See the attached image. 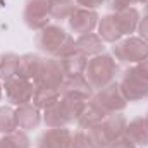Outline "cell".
I'll return each instance as SVG.
<instances>
[{"label":"cell","instance_id":"obj_23","mask_svg":"<svg viewBox=\"0 0 148 148\" xmlns=\"http://www.w3.org/2000/svg\"><path fill=\"white\" fill-rule=\"evenodd\" d=\"M77 9L76 0H50V17L64 21L69 19L71 14Z\"/></svg>","mask_w":148,"mask_h":148},{"label":"cell","instance_id":"obj_29","mask_svg":"<svg viewBox=\"0 0 148 148\" xmlns=\"http://www.w3.org/2000/svg\"><path fill=\"white\" fill-rule=\"evenodd\" d=\"M134 3H136V0H107L109 9L114 10V12L124 10V9H127V7H131V5H134Z\"/></svg>","mask_w":148,"mask_h":148},{"label":"cell","instance_id":"obj_4","mask_svg":"<svg viewBox=\"0 0 148 148\" xmlns=\"http://www.w3.org/2000/svg\"><path fill=\"white\" fill-rule=\"evenodd\" d=\"M112 53L119 62L138 64L148 59V43L140 36H127L114 43Z\"/></svg>","mask_w":148,"mask_h":148},{"label":"cell","instance_id":"obj_11","mask_svg":"<svg viewBox=\"0 0 148 148\" xmlns=\"http://www.w3.org/2000/svg\"><path fill=\"white\" fill-rule=\"evenodd\" d=\"M69 21V28L74 35H86V33H93V29L98 26V21H100V16L97 10H91V9H83V7H77L71 14V17L67 19Z\"/></svg>","mask_w":148,"mask_h":148},{"label":"cell","instance_id":"obj_10","mask_svg":"<svg viewBox=\"0 0 148 148\" xmlns=\"http://www.w3.org/2000/svg\"><path fill=\"white\" fill-rule=\"evenodd\" d=\"M60 90V97L64 98H73V100H81V102H90L93 98V86L88 83L84 76H76V77H66Z\"/></svg>","mask_w":148,"mask_h":148},{"label":"cell","instance_id":"obj_1","mask_svg":"<svg viewBox=\"0 0 148 148\" xmlns=\"http://www.w3.org/2000/svg\"><path fill=\"white\" fill-rule=\"evenodd\" d=\"M36 47L47 55L55 57V59L77 52L76 40L66 29H62L60 26H53V24H48L43 29H40V33L36 35Z\"/></svg>","mask_w":148,"mask_h":148},{"label":"cell","instance_id":"obj_7","mask_svg":"<svg viewBox=\"0 0 148 148\" xmlns=\"http://www.w3.org/2000/svg\"><path fill=\"white\" fill-rule=\"evenodd\" d=\"M23 19H24V24L33 31H40L45 26H48L50 0H26Z\"/></svg>","mask_w":148,"mask_h":148},{"label":"cell","instance_id":"obj_6","mask_svg":"<svg viewBox=\"0 0 148 148\" xmlns=\"http://www.w3.org/2000/svg\"><path fill=\"white\" fill-rule=\"evenodd\" d=\"M91 102L97 103L102 110L107 112V114L122 112L126 109V105H127V100H126V97L122 95L121 86H119L117 81H112L107 86L100 88V90L93 95Z\"/></svg>","mask_w":148,"mask_h":148},{"label":"cell","instance_id":"obj_3","mask_svg":"<svg viewBox=\"0 0 148 148\" xmlns=\"http://www.w3.org/2000/svg\"><path fill=\"white\" fill-rule=\"evenodd\" d=\"M115 74H117V62L114 60V57L109 53H100L88 60L84 77L93 88L100 90L114 81Z\"/></svg>","mask_w":148,"mask_h":148},{"label":"cell","instance_id":"obj_30","mask_svg":"<svg viewBox=\"0 0 148 148\" xmlns=\"http://www.w3.org/2000/svg\"><path fill=\"white\" fill-rule=\"evenodd\" d=\"M109 148H136V145H134L133 141H129L126 136H122V138L112 141L110 145H109Z\"/></svg>","mask_w":148,"mask_h":148},{"label":"cell","instance_id":"obj_24","mask_svg":"<svg viewBox=\"0 0 148 148\" xmlns=\"http://www.w3.org/2000/svg\"><path fill=\"white\" fill-rule=\"evenodd\" d=\"M17 64H19V55H16L12 52L0 55V79L7 81V79L16 77Z\"/></svg>","mask_w":148,"mask_h":148},{"label":"cell","instance_id":"obj_28","mask_svg":"<svg viewBox=\"0 0 148 148\" xmlns=\"http://www.w3.org/2000/svg\"><path fill=\"white\" fill-rule=\"evenodd\" d=\"M69 148H91L88 143V138H86V133L83 129L76 131L73 134V140H71V147Z\"/></svg>","mask_w":148,"mask_h":148},{"label":"cell","instance_id":"obj_2","mask_svg":"<svg viewBox=\"0 0 148 148\" xmlns=\"http://www.w3.org/2000/svg\"><path fill=\"white\" fill-rule=\"evenodd\" d=\"M86 102L60 97L53 105L43 110V121L48 127H66L69 122L77 121Z\"/></svg>","mask_w":148,"mask_h":148},{"label":"cell","instance_id":"obj_17","mask_svg":"<svg viewBox=\"0 0 148 148\" xmlns=\"http://www.w3.org/2000/svg\"><path fill=\"white\" fill-rule=\"evenodd\" d=\"M124 136L136 147H148V124L145 117H136L126 126Z\"/></svg>","mask_w":148,"mask_h":148},{"label":"cell","instance_id":"obj_32","mask_svg":"<svg viewBox=\"0 0 148 148\" xmlns=\"http://www.w3.org/2000/svg\"><path fill=\"white\" fill-rule=\"evenodd\" d=\"M103 2H105V0H76V3H77L79 7H83V9H91V10H95L97 7H100Z\"/></svg>","mask_w":148,"mask_h":148},{"label":"cell","instance_id":"obj_33","mask_svg":"<svg viewBox=\"0 0 148 148\" xmlns=\"http://www.w3.org/2000/svg\"><path fill=\"white\" fill-rule=\"evenodd\" d=\"M136 67H138V69H140V71L148 77V59L141 60V62H138V64H136Z\"/></svg>","mask_w":148,"mask_h":148},{"label":"cell","instance_id":"obj_35","mask_svg":"<svg viewBox=\"0 0 148 148\" xmlns=\"http://www.w3.org/2000/svg\"><path fill=\"white\" fill-rule=\"evenodd\" d=\"M2 93H3V86L0 84V98H2Z\"/></svg>","mask_w":148,"mask_h":148},{"label":"cell","instance_id":"obj_31","mask_svg":"<svg viewBox=\"0 0 148 148\" xmlns=\"http://www.w3.org/2000/svg\"><path fill=\"white\" fill-rule=\"evenodd\" d=\"M140 38H143L148 43V16H143V19H140V24H138V29Z\"/></svg>","mask_w":148,"mask_h":148},{"label":"cell","instance_id":"obj_8","mask_svg":"<svg viewBox=\"0 0 148 148\" xmlns=\"http://www.w3.org/2000/svg\"><path fill=\"white\" fill-rule=\"evenodd\" d=\"M64 79H66V74L62 71L59 59L48 57V59L41 60L40 71L33 83H35V86H40V88H60Z\"/></svg>","mask_w":148,"mask_h":148},{"label":"cell","instance_id":"obj_22","mask_svg":"<svg viewBox=\"0 0 148 148\" xmlns=\"http://www.w3.org/2000/svg\"><path fill=\"white\" fill-rule=\"evenodd\" d=\"M59 98H60V90L59 88H40V86H36L31 103L36 105L40 110H45L47 107L53 105Z\"/></svg>","mask_w":148,"mask_h":148},{"label":"cell","instance_id":"obj_19","mask_svg":"<svg viewBox=\"0 0 148 148\" xmlns=\"http://www.w3.org/2000/svg\"><path fill=\"white\" fill-rule=\"evenodd\" d=\"M41 57L38 53H24L19 57V64H17V77L28 79V81H35L40 66H41Z\"/></svg>","mask_w":148,"mask_h":148},{"label":"cell","instance_id":"obj_36","mask_svg":"<svg viewBox=\"0 0 148 148\" xmlns=\"http://www.w3.org/2000/svg\"><path fill=\"white\" fill-rule=\"evenodd\" d=\"M145 16H148V3H147V7H145Z\"/></svg>","mask_w":148,"mask_h":148},{"label":"cell","instance_id":"obj_37","mask_svg":"<svg viewBox=\"0 0 148 148\" xmlns=\"http://www.w3.org/2000/svg\"><path fill=\"white\" fill-rule=\"evenodd\" d=\"M145 121H147V124H148V114H147V115H145Z\"/></svg>","mask_w":148,"mask_h":148},{"label":"cell","instance_id":"obj_5","mask_svg":"<svg viewBox=\"0 0 148 148\" xmlns=\"http://www.w3.org/2000/svg\"><path fill=\"white\" fill-rule=\"evenodd\" d=\"M119 86L127 102H140L148 97V77L136 66L126 69Z\"/></svg>","mask_w":148,"mask_h":148},{"label":"cell","instance_id":"obj_16","mask_svg":"<svg viewBox=\"0 0 148 148\" xmlns=\"http://www.w3.org/2000/svg\"><path fill=\"white\" fill-rule=\"evenodd\" d=\"M107 115H109L107 112H103L97 103H93V102L90 100V102L84 103L83 110H81L79 117H77V126H79L81 129H88V127L98 126V124L103 122V119H105Z\"/></svg>","mask_w":148,"mask_h":148},{"label":"cell","instance_id":"obj_12","mask_svg":"<svg viewBox=\"0 0 148 148\" xmlns=\"http://www.w3.org/2000/svg\"><path fill=\"white\" fill-rule=\"evenodd\" d=\"M73 133L67 127H50L43 131L36 140L38 148H69Z\"/></svg>","mask_w":148,"mask_h":148},{"label":"cell","instance_id":"obj_26","mask_svg":"<svg viewBox=\"0 0 148 148\" xmlns=\"http://www.w3.org/2000/svg\"><path fill=\"white\" fill-rule=\"evenodd\" d=\"M0 148H29V138L24 131H14L0 138Z\"/></svg>","mask_w":148,"mask_h":148},{"label":"cell","instance_id":"obj_13","mask_svg":"<svg viewBox=\"0 0 148 148\" xmlns=\"http://www.w3.org/2000/svg\"><path fill=\"white\" fill-rule=\"evenodd\" d=\"M16 119H17V129L29 131V129H35V127L40 126V122H41V112L33 103L19 105L16 109Z\"/></svg>","mask_w":148,"mask_h":148},{"label":"cell","instance_id":"obj_27","mask_svg":"<svg viewBox=\"0 0 148 148\" xmlns=\"http://www.w3.org/2000/svg\"><path fill=\"white\" fill-rule=\"evenodd\" d=\"M17 131V119H16V110L10 107H0V133L9 134Z\"/></svg>","mask_w":148,"mask_h":148},{"label":"cell","instance_id":"obj_25","mask_svg":"<svg viewBox=\"0 0 148 148\" xmlns=\"http://www.w3.org/2000/svg\"><path fill=\"white\" fill-rule=\"evenodd\" d=\"M86 138H88V143H90L91 148H109V145L112 143L102 124L88 127L86 129Z\"/></svg>","mask_w":148,"mask_h":148},{"label":"cell","instance_id":"obj_15","mask_svg":"<svg viewBox=\"0 0 148 148\" xmlns=\"http://www.w3.org/2000/svg\"><path fill=\"white\" fill-rule=\"evenodd\" d=\"M114 19L122 33V36H131V33H134L138 29V24H140V12L134 9V7H127L124 10H119L114 14Z\"/></svg>","mask_w":148,"mask_h":148},{"label":"cell","instance_id":"obj_14","mask_svg":"<svg viewBox=\"0 0 148 148\" xmlns=\"http://www.w3.org/2000/svg\"><path fill=\"white\" fill-rule=\"evenodd\" d=\"M103 43L105 41L97 33H86V35H79L76 38V50L83 53L84 57H95V55L103 53L105 50Z\"/></svg>","mask_w":148,"mask_h":148},{"label":"cell","instance_id":"obj_20","mask_svg":"<svg viewBox=\"0 0 148 148\" xmlns=\"http://www.w3.org/2000/svg\"><path fill=\"white\" fill-rule=\"evenodd\" d=\"M102 126H103V129H105L109 140H110V141H115V140H119V138L124 136L126 126H127V119L124 117L122 112H114V114H109V115L103 119Z\"/></svg>","mask_w":148,"mask_h":148},{"label":"cell","instance_id":"obj_9","mask_svg":"<svg viewBox=\"0 0 148 148\" xmlns=\"http://www.w3.org/2000/svg\"><path fill=\"white\" fill-rule=\"evenodd\" d=\"M35 88H36V86H35L33 81L23 79V77H17V76L12 77V79H7L5 84H3L7 102L12 103V105H16V107L31 103Z\"/></svg>","mask_w":148,"mask_h":148},{"label":"cell","instance_id":"obj_18","mask_svg":"<svg viewBox=\"0 0 148 148\" xmlns=\"http://www.w3.org/2000/svg\"><path fill=\"white\" fill-rule=\"evenodd\" d=\"M59 62L62 66V71L66 74V77H76V76H84L86 64H88V57H84L79 52H74L71 55L60 57Z\"/></svg>","mask_w":148,"mask_h":148},{"label":"cell","instance_id":"obj_21","mask_svg":"<svg viewBox=\"0 0 148 148\" xmlns=\"http://www.w3.org/2000/svg\"><path fill=\"white\" fill-rule=\"evenodd\" d=\"M98 36L102 38L103 41L107 43H117L121 38H122V33L114 19V14H109V16H103L100 21H98Z\"/></svg>","mask_w":148,"mask_h":148},{"label":"cell","instance_id":"obj_34","mask_svg":"<svg viewBox=\"0 0 148 148\" xmlns=\"http://www.w3.org/2000/svg\"><path fill=\"white\" fill-rule=\"evenodd\" d=\"M136 3H145V5H147L148 0H136Z\"/></svg>","mask_w":148,"mask_h":148}]
</instances>
